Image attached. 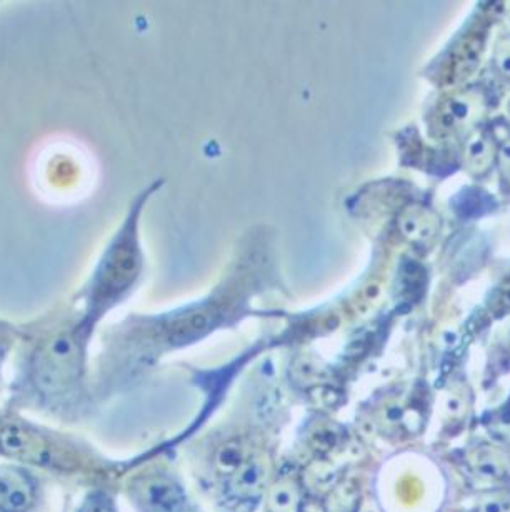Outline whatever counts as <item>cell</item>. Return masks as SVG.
Instances as JSON below:
<instances>
[{"instance_id":"cell-17","label":"cell","mask_w":510,"mask_h":512,"mask_svg":"<svg viewBox=\"0 0 510 512\" xmlns=\"http://www.w3.org/2000/svg\"><path fill=\"white\" fill-rule=\"evenodd\" d=\"M442 412L444 416L452 422H459L467 416L469 412V399L464 392L450 391L445 394L442 401Z\"/></svg>"},{"instance_id":"cell-26","label":"cell","mask_w":510,"mask_h":512,"mask_svg":"<svg viewBox=\"0 0 510 512\" xmlns=\"http://www.w3.org/2000/svg\"><path fill=\"white\" fill-rule=\"evenodd\" d=\"M357 512H377V509H375L372 504H369V502H365V504H362V506L357 509Z\"/></svg>"},{"instance_id":"cell-18","label":"cell","mask_w":510,"mask_h":512,"mask_svg":"<svg viewBox=\"0 0 510 512\" xmlns=\"http://www.w3.org/2000/svg\"><path fill=\"white\" fill-rule=\"evenodd\" d=\"M477 512H510V491H492L477 504Z\"/></svg>"},{"instance_id":"cell-6","label":"cell","mask_w":510,"mask_h":512,"mask_svg":"<svg viewBox=\"0 0 510 512\" xmlns=\"http://www.w3.org/2000/svg\"><path fill=\"white\" fill-rule=\"evenodd\" d=\"M34 497L29 474L17 467H0V512H29Z\"/></svg>"},{"instance_id":"cell-15","label":"cell","mask_w":510,"mask_h":512,"mask_svg":"<svg viewBox=\"0 0 510 512\" xmlns=\"http://www.w3.org/2000/svg\"><path fill=\"white\" fill-rule=\"evenodd\" d=\"M305 482L310 491L319 492V494L320 492H329V489L335 486L334 467L324 461L314 462L305 471Z\"/></svg>"},{"instance_id":"cell-13","label":"cell","mask_w":510,"mask_h":512,"mask_svg":"<svg viewBox=\"0 0 510 512\" xmlns=\"http://www.w3.org/2000/svg\"><path fill=\"white\" fill-rule=\"evenodd\" d=\"M250 457L252 456H249V451L245 449L244 442H225L215 452V471L219 472L220 476L230 477L234 472L239 471L240 467L244 466Z\"/></svg>"},{"instance_id":"cell-2","label":"cell","mask_w":510,"mask_h":512,"mask_svg":"<svg viewBox=\"0 0 510 512\" xmlns=\"http://www.w3.org/2000/svg\"><path fill=\"white\" fill-rule=\"evenodd\" d=\"M137 212L132 211L127 216L124 226L120 227L105 249L104 256L100 257L89 286L85 287L87 319L84 322L87 326L89 321H94L124 297L139 277L142 254L137 239Z\"/></svg>"},{"instance_id":"cell-4","label":"cell","mask_w":510,"mask_h":512,"mask_svg":"<svg viewBox=\"0 0 510 512\" xmlns=\"http://www.w3.org/2000/svg\"><path fill=\"white\" fill-rule=\"evenodd\" d=\"M487 111V99L480 89L455 92L440 104L437 126L447 134L474 127Z\"/></svg>"},{"instance_id":"cell-9","label":"cell","mask_w":510,"mask_h":512,"mask_svg":"<svg viewBox=\"0 0 510 512\" xmlns=\"http://www.w3.org/2000/svg\"><path fill=\"white\" fill-rule=\"evenodd\" d=\"M267 486V471L264 462L250 457L239 471L229 477V492L239 501H250L262 496Z\"/></svg>"},{"instance_id":"cell-3","label":"cell","mask_w":510,"mask_h":512,"mask_svg":"<svg viewBox=\"0 0 510 512\" xmlns=\"http://www.w3.org/2000/svg\"><path fill=\"white\" fill-rule=\"evenodd\" d=\"M130 494L142 512H190L184 489L165 472L137 477L130 486Z\"/></svg>"},{"instance_id":"cell-19","label":"cell","mask_w":510,"mask_h":512,"mask_svg":"<svg viewBox=\"0 0 510 512\" xmlns=\"http://www.w3.org/2000/svg\"><path fill=\"white\" fill-rule=\"evenodd\" d=\"M337 441H339L337 431H335L334 427L329 426L317 427V429L312 432V436H310V446H312L314 451L319 452V454H325V452H329L330 449H334Z\"/></svg>"},{"instance_id":"cell-8","label":"cell","mask_w":510,"mask_h":512,"mask_svg":"<svg viewBox=\"0 0 510 512\" xmlns=\"http://www.w3.org/2000/svg\"><path fill=\"white\" fill-rule=\"evenodd\" d=\"M467 467L479 481L497 482L509 472L510 461L497 447H477L467 456Z\"/></svg>"},{"instance_id":"cell-22","label":"cell","mask_w":510,"mask_h":512,"mask_svg":"<svg viewBox=\"0 0 510 512\" xmlns=\"http://www.w3.org/2000/svg\"><path fill=\"white\" fill-rule=\"evenodd\" d=\"M380 419L384 422L385 426L395 427L402 424L405 419L404 406H400L397 402H390L385 404L384 409L380 411Z\"/></svg>"},{"instance_id":"cell-21","label":"cell","mask_w":510,"mask_h":512,"mask_svg":"<svg viewBox=\"0 0 510 512\" xmlns=\"http://www.w3.org/2000/svg\"><path fill=\"white\" fill-rule=\"evenodd\" d=\"M495 166L499 167L500 179L510 187V136L499 142Z\"/></svg>"},{"instance_id":"cell-10","label":"cell","mask_w":510,"mask_h":512,"mask_svg":"<svg viewBox=\"0 0 510 512\" xmlns=\"http://www.w3.org/2000/svg\"><path fill=\"white\" fill-rule=\"evenodd\" d=\"M214 324V314L209 311L190 312L187 316L179 317L170 322L167 327V339L172 344H185L204 336Z\"/></svg>"},{"instance_id":"cell-11","label":"cell","mask_w":510,"mask_h":512,"mask_svg":"<svg viewBox=\"0 0 510 512\" xmlns=\"http://www.w3.org/2000/svg\"><path fill=\"white\" fill-rule=\"evenodd\" d=\"M400 229L412 241H427L439 232V217L424 207H412L400 219Z\"/></svg>"},{"instance_id":"cell-14","label":"cell","mask_w":510,"mask_h":512,"mask_svg":"<svg viewBox=\"0 0 510 512\" xmlns=\"http://www.w3.org/2000/svg\"><path fill=\"white\" fill-rule=\"evenodd\" d=\"M482 37H469L462 44L459 51L455 52L454 72L452 76L459 81H464L465 77H469L472 72L479 67L480 57H482Z\"/></svg>"},{"instance_id":"cell-1","label":"cell","mask_w":510,"mask_h":512,"mask_svg":"<svg viewBox=\"0 0 510 512\" xmlns=\"http://www.w3.org/2000/svg\"><path fill=\"white\" fill-rule=\"evenodd\" d=\"M89 326L57 327L35 341L27 359V381L39 396H62L84 371L85 334Z\"/></svg>"},{"instance_id":"cell-25","label":"cell","mask_w":510,"mask_h":512,"mask_svg":"<svg viewBox=\"0 0 510 512\" xmlns=\"http://www.w3.org/2000/svg\"><path fill=\"white\" fill-rule=\"evenodd\" d=\"M500 302H502V306L510 307V284L509 286L502 289V297H500Z\"/></svg>"},{"instance_id":"cell-23","label":"cell","mask_w":510,"mask_h":512,"mask_svg":"<svg viewBox=\"0 0 510 512\" xmlns=\"http://www.w3.org/2000/svg\"><path fill=\"white\" fill-rule=\"evenodd\" d=\"M12 339H14L12 327H10L9 324H5V322H0V366H2L7 352L10 351Z\"/></svg>"},{"instance_id":"cell-16","label":"cell","mask_w":510,"mask_h":512,"mask_svg":"<svg viewBox=\"0 0 510 512\" xmlns=\"http://www.w3.org/2000/svg\"><path fill=\"white\" fill-rule=\"evenodd\" d=\"M492 67L500 79L510 81V36H500L495 41L494 51H492Z\"/></svg>"},{"instance_id":"cell-5","label":"cell","mask_w":510,"mask_h":512,"mask_svg":"<svg viewBox=\"0 0 510 512\" xmlns=\"http://www.w3.org/2000/svg\"><path fill=\"white\" fill-rule=\"evenodd\" d=\"M0 452L20 461H44L47 442L40 432L17 422H5L0 426Z\"/></svg>"},{"instance_id":"cell-7","label":"cell","mask_w":510,"mask_h":512,"mask_svg":"<svg viewBox=\"0 0 510 512\" xmlns=\"http://www.w3.org/2000/svg\"><path fill=\"white\" fill-rule=\"evenodd\" d=\"M499 141L487 129L470 134L462 149V166L472 177H482L495 166Z\"/></svg>"},{"instance_id":"cell-20","label":"cell","mask_w":510,"mask_h":512,"mask_svg":"<svg viewBox=\"0 0 510 512\" xmlns=\"http://www.w3.org/2000/svg\"><path fill=\"white\" fill-rule=\"evenodd\" d=\"M79 512H117L114 502L104 492H94L85 499Z\"/></svg>"},{"instance_id":"cell-24","label":"cell","mask_w":510,"mask_h":512,"mask_svg":"<svg viewBox=\"0 0 510 512\" xmlns=\"http://www.w3.org/2000/svg\"><path fill=\"white\" fill-rule=\"evenodd\" d=\"M499 342L502 344V347L510 351V319H507V321L502 324V327H500Z\"/></svg>"},{"instance_id":"cell-12","label":"cell","mask_w":510,"mask_h":512,"mask_svg":"<svg viewBox=\"0 0 510 512\" xmlns=\"http://www.w3.org/2000/svg\"><path fill=\"white\" fill-rule=\"evenodd\" d=\"M267 511L302 512V492L294 481L275 482L267 492Z\"/></svg>"}]
</instances>
